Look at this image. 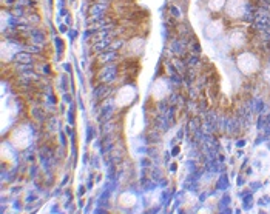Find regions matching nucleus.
Masks as SVG:
<instances>
[{
    "instance_id": "f257e3e1",
    "label": "nucleus",
    "mask_w": 270,
    "mask_h": 214,
    "mask_svg": "<svg viewBox=\"0 0 270 214\" xmlns=\"http://www.w3.org/2000/svg\"><path fill=\"white\" fill-rule=\"evenodd\" d=\"M114 57H116V51L108 49V51H104L102 56H99V60H100V63H104V62H110Z\"/></svg>"
},
{
    "instance_id": "f03ea898",
    "label": "nucleus",
    "mask_w": 270,
    "mask_h": 214,
    "mask_svg": "<svg viewBox=\"0 0 270 214\" xmlns=\"http://www.w3.org/2000/svg\"><path fill=\"white\" fill-rule=\"evenodd\" d=\"M15 60H19L20 63H29L31 62V56L26 54V52H20V54H17Z\"/></svg>"
},
{
    "instance_id": "7ed1b4c3",
    "label": "nucleus",
    "mask_w": 270,
    "mask_h": 214,
    "mask_svg": "<svg viewBox=\"0 0 270 214\" xmlns=\"http://www.w3.org/2000/svg\"><path fill=\"white\" fill-rule=\"evenodd\" d=\"M191 52H193V54H198V52H199V45L193 43L191 45Z\"/></svg>"
},
{
    "instance_id": "20e7f679",
    "label": "nucleus",
    "mask_w": 270,
    "mask_h": 214,
    "mask_svg": "<svg viewBox=\"0 0 270 214\" xmlns=\"http://www.w3.org/2000/svg\"><path fill=\"white\" fill-rule=\"evenodd\" d=\"M3 5H5V6H6V5H8V6H9V5L12 6V5H17V2H15V0H3Z\"/></svg>"
},
{
    "instance_id": "39448f33",
    "label": "nucleus",
    "mask_w": 270,
    "mask_h": 214,
    "mask_svg": "<svg viewBox=\"0 0 270 214\" xmlns=\"http://www.w3.org/2000/svg\"><path fill=\"white\" fill-rule=\"evenodd\" d=\"M29 20H33V22H39V17L36 16V14H33V16L29 17Z\"/></svg>"
}]
</instances>
